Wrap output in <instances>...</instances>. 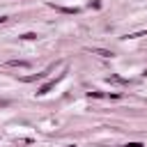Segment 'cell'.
Here are the masks:
<instances>
[{
	"label": "cell",
	"instance_id": "6da1fadb",
	"mask_svg": "<svg viewBox=\"0 0 147 147\" xmlns=\"http://www.w3.org/2000/svg\"><path fill=\"white\" fill-rule=\"evenodd\" d=\"M7 64H9V67H28V62H25V60H9Z\"/></svg>",
	"mask_w": 147,
	"mask_h": 147
},
{
	"label": "cell",
	"instance_id": "7a4b0ae2",
	"mask_svg": "<svg viewBox=\"0 0 147 147\" xmlns=\"http://www.w3.org/2000/svg\"><path fill=\"white\" fill-rule=\"evenodd\" d=\"M92 53H96V55H101V57H110V55H113L110 51H103V48H94Z\"/></svg>",
	"mask_w": 147,
	"mask_h": 147
},
{
	"label": "cell",
	"instance_id": "3957f363",
	"mask_svg": "<svg viewBox=\"0 0 147 147\" xmlns=\"http://www.w3.org/2000/svg\"><path fill=\"white\" fill-rule=\"evenodd\" d=\"M51 87H55V80H51V83H46V85H44V87H41V90H39L37 94H46V92H48Z\"/></svg>",
	"mask_w": 147,
	"mask_h": 147
},
{
	"label": "cell",
	"instance_id": "277c9868",
	"mask_svg": "<svg viewBox=\"0 0 147 147\" xmlns=\"http://www.w3.org/2000/svg\"><path fill=\"white\" fill-rule=\"evenodd\" d=\"M23 39H37V34H34V32H25V34H23Z\"/></svg>",
	"mask_w": 147,
	"mask_h": 147
},
{
	"label": "cell",
	"instance_id": "5b68a950",
	"mask_svg": "<svg viewBox=\"0 0 147 147\" xmlns=\"http://www.w3.org/2000/svg\"><path fill=\"white\" fill-rule=\"evenodd\" d=\"M124 147H142V142H126Z\"/></svg>",
	"mask_w": 147,
	"mask_h": 147
},
{
	"label": "cell",
	"instance_id": "8992f818",
	"mask_svg": "<svg viewBox=\"0 0 147 147\" xmlns=\"http://www.w3.org/2000/svg\"><path fill=\"white\" fill-rule=\"evenodd\" d=\"M2 21H7V16H0V23H2Z\"/></svg>",
	"mask_w": 147,
	"mask_h": 147
}]
</instances>
